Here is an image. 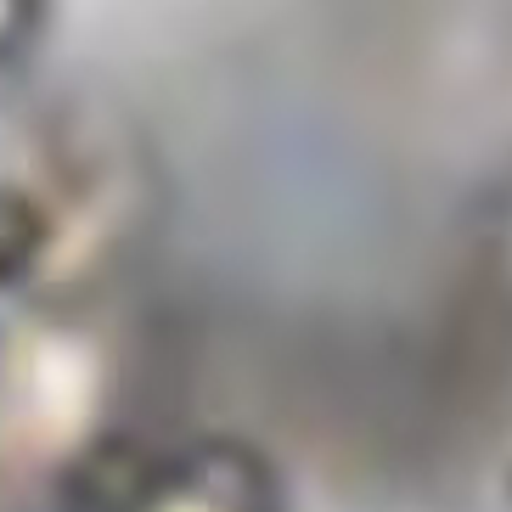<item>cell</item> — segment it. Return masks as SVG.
I'll return each mask as SVG.
<instances>
[{"mask_svg": "<svg viewBox=\"0 0 512 512\" xmlns=\"http://www.w3.org/2000/svg\"><path fill=\"white\" fill-rule=\"evenodd\" d=\"M40 23H46V0H0V68L34 46Z\"/></svg>", "mask_w": 512, "mask_h": 512, "instance_id": "cell-1", "label": "cell"}]
</instances>
